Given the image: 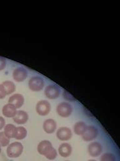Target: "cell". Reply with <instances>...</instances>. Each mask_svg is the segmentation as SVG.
<instances>
[{"label": "cell", "instance_id": "obj_11", "mask_svg": "<svg viewBox=\"0 0 120 161\" xmlns=\"http://www.w3.org/2000/svg\"><path fill=\"white\" fill-rule=\"evenodd\" d=\"M24 103V97L22 95L16 93L12 95L9 99V103L13 105L15 107L18 108H20Z\"/></svg>", "mask_w": 120, "mask_h": 161}, {"label": "cell", "instance_id": "obj_26", "mask_svg": "<svg viewBox=\"0 0 120 161\" xmlns=\"http://www.w3.org/2000/svg\"><path fill=\"white\" fill-rule=\"evenodd\" d=\"M1 151H2V149H1V147H0V153H1Z\"/></svg>", "mask_w": 120, "mask_h": 161}, {"label": "cell", "instance_id": "obj_15", "mask_svg": "<svg viewBox=\"0 0 120 161\" xmlns=\"http://www.w3.org/2000/svg\"><path fill=\"white\" fill-rule=\"evenodd\" d=\"M13 77L18 82H22L27 77L26 70L23 68H18L13 71Z\"/></svg>", "mask_w": 120, "mask_h": 161}, {"label": "cell", "instance_id": "obj_4", "mask_svg": "<svg viewBox=\"0 0 120 161\" xmlns=\"http://www.w3.org/2000/svg\"><path fill=\"white\" fill-rule=\"evenodd\" d=\"M98 136V130L94 125H89L82 136V139L86 142H89L96 139Z\"/></svg>", "mask_w": 120, "mask_h": 161}, {"label": "cell", "instance_id": "obj_9", "mask_svg": "<svg viewBox=\"0 0 120 161\" xmlns=\"http://www.w3.org/2000/svg\"><path fill=\"white\" fill-rule=\"evenodd\" d=\"M43 129L47 134H53L57 129V123L53 119H47L43 124Z\"/></svg>", "mask_w": 120, "mask_h": 161}, {"label": "cell", "instance_id": "obj_14", "mask_svg": "<svg viewBox=\"0 0 120 161\" xmlns=\"http://www.w3.org/2000/svg\"><path fill=\"white\" fill-rule=\"evenodd\" d=\"M17 113V109L13 105L8 103L2 109V114L6 118H13Z\"/></svg>", "mask_w": 120, "mask_h": 161}, {"label": "cell", "instance_id": "obj_17", "mask_svg": "<svg viewBox=\"0 0 120 161\" xmlns=\"http://www.w3.org/2000/svg\"><path fill=\"white\" fill-rule=\"evenodd\" d=\"M16 127L13 124H9L4 126L3 133L5 135H6V136L8 138L10 139V138H14L15 134H16Z\"/></svg>", "mask_w": 120, "mask_h": 161}, {"label": "cell", "instance_id": "obj_27", "mask_svg": "<svg viewBox=\"0 0 120 161\" xmlns=\"http://www.w3.org/2000/svg\"><path fill=\"white\" fill-rule=\"evenodd\" d=\"M65 161H70V160H65Z\"/></svg>", "mask_w": 120, "mask_h": 161}, {"label": "cell", "instance_id": "obj_1", "mask_svg": "<svg viewBox=\"0 0 120 161\" xmlns=\"http://www.w3.org/2000/svg\"><path fill=\"white\" fill-rule=\"evenodd\" d=\"M37 150L39 154L45 156V157L50 160L56 159L58 156L57 150L53 147L51 142L48 140L41 141L38 145Z\"/></svg>", "mask_w": 120, "mask_h": 161}, {"label": "cell", "instance_id": "obj_16", "mask_svg": "<svg viewBox=\"0 0 120 161\" xmlns=\"http://www.w3.org/2000/svg\"><path fill=\"white\" fill-rule=\"evenodd\" d=\"M87 128L86 123L82 122H78L73 125V132L78 136H82Z\"/></svg>", "mask_w": 120, "mask_h": 161}, {"label": "cell", "instance_id": "obj_10", "mask_svg": "<svg viewBox=\"0 0 120 161\" xmlns=\"http://www.w3.org/2000/svg\"><path fill=\"white\" fill-rule=\"evenodd\" d=\"M59 93L60 92L59 88L57 86H55V85H49L45 89V95L50 99L58 98L59 97Z\"/></svg>", "mask_w": 120, "mask_h": 161}, {"label": "cell", "instance_id": "obj_21", "mask_svg": "<svg viewBox=\"0 0 120 161\" xmlns=\"http://www.w3.org/2000/svg\"><path fill=\"white\" fill-rule=\"evenodd\" d=\"M9 144V139L8 138L3 132H0V147H6Z\"/></svg>", "mask_w": 120, "mask_h": 161}, {"label": "cell", "instance_id": "obj_3", "mask_svg": "<svg viewBox=\"0 0 120 161\" xmlns=\"http://www.w3.org/2000/svg\"><path fill=\"white\" fill-rule=\"evenodd\" d=\"M56 112L59 116L62 118H68L72 114L73 108L69 103L62 102L58 105Z\"/></svg>", "mask_w": 120, "mask_h": 161}, {"label": "cell", "instance_id": "obj_24", "mask_svg": "<svg viewBox=\"0 0 120 161\" xmlns=\"http://www.w3.org/2000/svg\"><path fill=\"white\" fill-rule=\"evenodd\" d=\"M5 125H6V121H5V119L3 117L0 116V130H2Z\"/></svg>", "mask_w": 120, "mask_h": 161}, {"label": "cell", "instance_id": "obj_5", "mask_svg": "<svg viewBox=\"0 0 120 161\" xmlns=\"http://www.w3.org/2000/svg\"><path fill=\"white\" fill-rule=\"evenodd\" d=\"M36 112L39 115H47L51 110V105L46 100H42L38 102L36 105Z\"/></svg>", "mask_w": 120, "mask_h": 161}, {"label": "cell", "instance_id": "obj_20", "mask_svg": "<svg viewBox=\"0 0 120 161\" xmlns=\"http://www.w3.org/2000/svg\"><path fill=\"white\" fill-rule=\"evenodd\" d=\"M100 161H116V158L113 154L107 153L101 156Z\"/></svg>", "mask_w": 120, "mask_h": 161}, {"label": "cell", "instance_id": "obj_25", "mask_svg": "<svg viewBox=\"0 0 120 161\" xmlns=\"http://www.w3.org/2000/svg\"><path fill=\"white\" fill-rule=\"evenodd\" d=\"M88 161H97V160H93V159H92V160H89Z\"/></svg>", "mask_w": 120, "mask_h": 161}, {"label": "cell", "instance_id": "obj_13", "mask_svg": "<svg viewBox=\"0 0 120 161\" xmlns=\"http://www.w3.org/2000/svg\"><path fill=\"white\" fill-rule=\"evenodd\" d=\"M58 153L63 158L69 157L72 153V146L68 143H63L59 147Z\"/></svg>", "mask_w": 120, "mask_h": 161}, {"label": "cell", "instance_id": "obj_23", "mask_svg": "<svg viewBox=\"0 0 120 161\" xmlns=\"http://www.w3.org/2000/svg\"><path fill=\"white\" fill-rule=\"evenodd\" d=\"M6 67V59L0 57V70L3 69Z\"/></svg>", "mask_w": 120, "mask_h": 161}, {"label": "cell", "instance_id": "obj_12", "mask_svg": "<svg viewBox=\"0 0 120 161\" xmlns=\"http://www.w3.org/2000/svg\"><path fill=\"white\" fill-rule=\"evenodd\" d=\"M28 114L25 111H17L16 114L13 118L15 123L18 124H25L28 120Z\"/></svg>", "mask_w": 120, "mask_h": 161}, {"label": "cell", "instance_id": "obj_7", "mask_svg": "<svg viewBox=\"0 0 120 161\" xmlns=\"http://www.w3.org/2000/svg\"><path fill=\"white\" fill-rule=\"evenodd\" d=\"M56 136L60 141H68L72 138V132L69 128L61 127L58 130Z\"/></svg>", "mask_w": 120, "mask_h": 161}, {"label": "cell", "instance_id": "obj_8", "mask_svg": "<svg viewBox=\"0 0 120 161\" xmlns=\"http://www.w3.org/2000/svg\"><path fill=\"white\" fill-rule=\"evenodd\" d=\"M88 153L92 157H97L102 154V147L100 143L98 142H93L89 144L88 147Z\"/></svg>", "mask_w": 120, "mask_h": 161}, {"label": "cell", "instance_id": "obj_22", "mask_svg": "<svg viewBox=\"0 0 120 161\" xmlns=\"http://www.w3.org/2000/svg\"><path fill=\"white\" fill-rule=\"evenodd\" d=\"M7 95L6 90L4 89L3 85H0V99H3Z\"/></svg>", "mask_w": 120, "mask_h": 161}, {"label": "cell", "instance_id": "obj_18", "mask_svg": "<svg viewBox=\"0 0 120 161\" xmlns=\"http://www.w3.org/2000/svg\"><path fill=\"white\" fill-rule=\"evenodd\" d=\"M28 132L27 130L23 126H19L16 127V134H15L14 138L16 140H21L24 139L27 136Z\"/></svg>", "mask_w": 120, "mask_h": 161}, {"label": "cell", "instance_id": "obj_2", "mask_svg": "<svg viewBox=\"0 0 120 161\" xmlns=\"http://www.w3.org/2000/svg\"><path fill=\"white\" fill-rule=\"evenodd\" d=\"M23 150V147L21 142H14L8 145L7 148V154L9 158H18L22 155Z\"/></svg>", "mask_w": 120, "mask_h": 161}, {"label": "cell", "instance_id": "obj_19", "mask_svg": "<svg viewBox=\"0 0 120 161\" xmlns=\"http://www.w3.org/2000/svg\"><path fill=\"white\" fill-rule=\"evenodd\" d=\"M3 86L4 87L5 90H6V92L7 95L12 94L15 91H16V85L14 83L10 80H6V81H4L3 83Z\"/></svg>", "mask_w": 120, "mask_h": 161}, {"label": "cell", "instance_id": "obj_6", "mask_svg": "<svg viewBox=\"0 0 120 161\" xmlns=\"http://www.w3.org/2000/svg\"><path fill=\"white\" fill-rule=\"evenodd\" d=\"M29 87L33 92H39L44 86L43 79L39 77H33L29 80Z\"/></svg>", "mask_w": 120, "mask_h": 161}]
</instances>
